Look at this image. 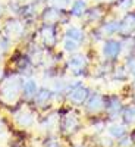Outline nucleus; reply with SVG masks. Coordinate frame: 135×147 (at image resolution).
<instances>
[{"label":"nucleus","mask_w":135,"mask_h":147,"mask_svg":"<svg viewBox=\"0 0 135 147\" xmlns=\"http://www.w3.org/2000/svg\"><path fill=\"white\" fill-rule=\"evenodd\" d=\"M68 97H69V100H71L72 103L82 105V103L85 102V99L88 97V90L85 88V87H82L79 82H77V84H73L72 87H71Z\"/></svg>","instance_id":"nucleus-1"},{"label":"nucleus","mask_w":135,"mask_h":147,"mask_svg":"<svg viewBox=\"0 0 135 147\" xmlns=\"http://www.w3.org/2000/svg\"><path fill=\"white\" fill-rule=\"evenodd\" d=\"M120 49H122V44L119 41H115V40H107L103 46V53L107 59H115L119 53H120Z\"/></svg>","instance_id":"nucleus-2"},{"label":"nucleus","mask_w":135,"mask_h":147,"mask_svg":"<svg viewBox=\"0 0 135 147\" xmlns=\"http://www.w3.org/2000/svg\"><path fill=\"white\" fill-rule=\"evenodd\" d=\"M79 125V121L78 118L73 115V113H68L63 119H62V131L66 134H72L78 129Z\"/></svg>","instance_id":"nucleus-3"},{"label":"nucleus","mask_w":135,"mask_h":147,"mask_svg":"<svg viewBox=\"0 0 135 147\" xmlns=\"http://www.w3.org/2000/svg\"><path fill=\"white\" fill-rule=\"evenodd\" d=\"M135 30V13H129L124 18V21L119 22V32L124 35H129Z\"/></svg>","instance_id":"nucleus-4"},{"label":"nucleus","mask_w":135,"mask_h":147,"mask_svg":"<svg viewBox=\"0 0 135 147\" xmlns=\"http://www.w3.org/2000/svg\"><path fill=\"white\" fill-rule=\"evenodd\" d=\"M85 66H87V60H85L84 56L78 55V56H73L71 60H69V68L73 71V74H81Z\"/></svg>","instance_id":"nucleus-5"},{"label":"nucleus","mask_w":135,"mask_h":147,"mask_svg":"<svg viewBox=\"0 0 135 147\" xmlns=\"http://www.w3.org/2000/svg\"><path fill=\"white\" fill-rule=\"evenodd\" d=\"M104 107H106V110L112 115V116H115V115H118L119 112H120V102H119V99L118 97H109L107 100H104Z\"/></svg>","instance_id":"nucleus-6"},{"label":"nucleus","mask_w":135,"mask_h":147,"mask_svg":"<svg viewBox=\"0 0 135 147\" xmlns=\"http://www.w3.org/2000/svg\"><path fill=\"white\" fill-rule=\"evenodd\" d=\"M41 35H43V40L47 46H52L54 44L56 41V35H54V28L52 24H47V25H44V28L41 30Z\"/></svg>","instance_id":"nucleus-7"},{"label":"nucleus","mask_w":135,"mask_h":147,"mask_svg":"<svg viewBox=\"0 0 135 147\" xmlns=\"http://www.w3.org/2000/svg\"><path fill=\"white\" fill-rule=\"evenodd\" d=\"M87 107H88L90 112H99L100 109L104 107V99H103V96H100V94H94L91 99H90Z\"/></svg>","instance_id":"nucleus-8"},{"label":"nucleus","mask_w":135,"mask_h":147,"mask_svg":"<svg viewBox=\"0 0 135 147\" xmlns=\"http://www.w3.org/2000/svg\"><path fill=\"white\" fill-rule=\"evenodd\" d=\"M22 93L27 99H31V97H35L37 94V84L32 80H28L22 84Z\"/></svg>","instance_id":"nucleus-9"},{"label":"nucleus","mask_w":135,"mask_h":147,"mask_svg":"<svg viewBox=\"0 0 135 147\" xmlns=\"http://www.w3.org/2000/svg\"><path fill=\"white\" fill-rule=\"evenodd\" d=\"M50 99H52V91L50 90H46V88L37 91V94H35V103L38 105V106H46L47 102L50 100Z\"/></svg>","instance_id":"nucleus-10"},{"label":"nucleus","mask_w":135,"mask_h":147,"mask_svg":"<svg viewBox=\"0 0 135 147\" xmlns=\"http://www.w3.org/2000/svg\"><path fill=\"white\" fill-rule=\"evenodd\" d=\"M85 9H87V3H85L84 0H77V2L73 3L72 9H71V13L75 15V16H81L85 12Z\"/></svg>","instance_id":"nucleus-11"},{"label":"nucleus","mask_w":135,"mask_h":147,"mask_svg":"<svg viewBox=\"0 0 135 147\" xmlns=\"http://www.w3.org/2000/svg\"><path fill=\"white\" fill-rule=\"evenodd\" d=\"M68 38L72 40V41H81L84 40V32L79 30V28H75V27H72L68 30Z\"/></svg>","instance_id":"nucleus-12"},{"label":"nucleus","mask_w":135,"mask_h":147,"mask_svg":"<svg viewBox=\"0 0 135 147\" xmlns=\"http://www.w3.org/2000/svg\"><path fill=\"white\" fill-rule=\"evenodd\" d=\"M116 31H119V22H107L100 30V32H103L104 35H112Z\"/></svg>","instance_id":"nucleus-13"},{"label":"nucleus","mask_w":135,"mask_h":147,"mask_svg":"<svg viewBox=\"0 0 135 147\" xmlns=\"http://www.w3.org/2000/svg\"><path fill=\"white\" fill-rule=\"evenodd\" d=\"M59 16H60V10L57 9H47L44 12V19L47 22H54L59 19Z\"/></svg>","instance_id":"nucleus-14"},{"label":"nucleus","mask_w":135,"mask_h":147,"mask_svg":"<svg viewBox=\"0 0 135 147\" xmlns=\"http://www.w3.org/2000/svg\"><path fill=\"white\" fill-rule=\"evenodd\" d=\"M124 119L126 124H135V106L128 107L124 112Z\"/></svg>","instance_id":"nucleus-15"},{"label":"nucleus","mask_w":135,"mask_h":147,"mask_svg":"<svg viewBox=\"0 0 135 147\" xmlns=\"http://www.w3.org/2000/svg\"><path fill=\"white\" fill-rule=\"evenodd\" d=\"M16 118H18V122L21 125H30L32 122V116L28 112H21V113L16 115Z\"/></svg>","instance_id":"nucleus-16"},{"label":"nucleus","mask_w":135,"mask_h":147,"mask_svg":"<svg viewBox=\"0 0 135 147\" xmlns=\"http://www.w3.org/2000/svg\"><path fill=\"white\" fill-rule=\"evenodd\" d=\"M110 134H112L113 137H122V136H125V127L124 125H113V127H110L109 128Z\"/></svg>","instance_id":"nucleus-17"},{"label":"nucleus","mask_w":135,"mask_h":147,"mask_svg":"<svg viewBox=\"0 0 135 147\" xmlns=\"http://www.w3.org/2000/svg\"><path fill=\"white\" fill-rule=\"evenodd\" d=\"M65 49L68 52H75L77 49H78V44H77V41H72V40H66L65 41Z\"/></svg>","instance_id":"nucleus-18"},{"label":"nucleus","mask_w":135,"mask_h":147,"mask_svg":"<svg viewBox=\"0 0 135 147\" xmlns=\"http://www.w3.org/2000/svg\"><path fill=\"white\" fill-rule=\"evenodd\" d=\"M126 65H128V68H129V71L135 75V56H132V57H129L128 59V62H126Z\"/></svg>","instance_id":"nucleus-19"},{"label":"nucleus","mask_w":135,"mask_h":147,"mask_svg":"<svg viewBox=\"0 0 135 147\" xmlns=\"http://www.w3.org/2000/svg\"><path fill=\"white\" fill-rule=\"evenodd\" d=\"M52 3L54 5V6H57V7H65L68 3H69V0H52Z\"/></svg>","instance_id":"nucleus-20"},{"label":"nucleus","mask_w":135,"mask_h":147,"mask_svg":"<svg viewBox=\"0 0 135 147\" xmlns=\"http://www.w3.org/2000/svg\"><path fill=\"white\" fill-rule=\"evenodd\" d=\"M131 5H132V0H120V2H119V6L122 9H129Z\"/></svg>","instance_id":"nucleus-21"},{"label":"nucleus","mask_w":135,"mask_h":147,"mask_svg":"<svg viewBox=\"0 0 135 147\" xmlns=\"http://www.w3.org/2000/svg\"><path fill=\"white\" fill-rule=\"evenodd\" d=\"M131 144H132V138H124V140L119 141V146L120 147H129Z\"/></svg>","instance_id":"nucleus-22"},{"label":"nucleus","mask_w":135,"mask_h":147,"mask_svg":"<svg viewBox=\"0 0 135 147\" xmlns=\"http://www.w3.org/2000/svg\"><path fill=\"white\" fill-rule=\"evenodd\" d=\"M47 147H59V144H57L56 141H52V143H50V144H48Z\"/></svg>","instance_id":"nucleus-23"}]
</instances>
